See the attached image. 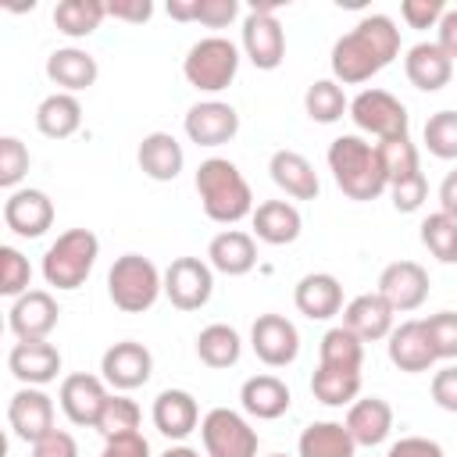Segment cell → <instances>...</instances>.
<instances>
[{"instance_id": "obj_1", "label": "cell", "mask_w": 457, "mask_h": 457, "mask_svg": "<svg viewBox=\"0 0 457 457\" xmlns=\"http://www.w3.org/2000/svg\"><path fill=\"white\" fill-rule=\"evenodd\" d=\"M400 57V29L389 14H364L332 43L328 64L339 86H361Z\"/></svg>"}, {"instance_id": "obj_2", "label": "cell", "mask_w": 457, "mask_h": 457, "mask_svg": "<svg viewBox=\"0 0 457 457\" xmlns=\"http://www.w3.org/2000/svg\"><path fill=\"white\" fill-rule=\"evenodd\" d=\"M328 171L339 186L343 196L357 200V204H368V200H378L382 193H389V179L382 171V161H378V146L368 143L364 136L357 132H343L328 143Z\"/></svg>"}, {"instance_id": "obj_3", "label": "cell", "mask_w": 457, "mask_h": 457, "mask_svg": "<svg viewBox=\"0 0 457 457\" xmlns=\"http://www.w3.org/2000/svg\"><path fill=\"white\" fill-rule=\"evenodd\" d=\"M196 196L211 221L218 225H239L253 214V189L246 175L228 157H207L196 168Z\"/></svg>"}, {"instance_id": "obj_4", "label": "cell", "mask_w": 457, "mask_h": 457, "mask_svg": "<svg viewBox=\"0 0 457 457\" xmlns=\"http://www.w3.org/2000/svg\"><path fill=\"white\" fill-rule=\"evenodd\" d=\"M96 257H100V239L89 228H68V232H61L46 246V253H43V278L57 293H71V289L86 286Z\"/></svg>"}, {"instance_id": "obj_5", "label": "cell", "mask_w": 457, "mask_h": 457, "mask_svg": "<svg viewBox=\"0 0 457 457\" xmlns=\"http://www.w3.org/2000/svg\"><path fill=\"white\" fill-rule=\"evenodd\" d=\"M164 293V271L143 253H121L107 271V296L125 314H143Z\"/></svg>"}, {"instance_id": "obj_6", "label": "cell", "mask_w": 457, "mask_h": 457, "mask_svg": "<svg viewBox=\"0 0 457 457\" xmlns=\"http://www.w3.org/2000/svg\"><path fill=\"white\" fill-rule=\"evenodd\" d=\"M236 71H239V46L232 39H225V36H204L182 57V75L200 93L228 89Z\"/></svg>"}, {"instance_id": "obj_7", "label": "cell", "mask_w": 457, "mask_h": 457, "mask_svg": "<svg viewBox=\"0 0 457 457\" xmlns=\"http://www.w3.org/2000/svg\"><path fill=\"white\" fill-rule=\"evenodd\" d=\"M275 7L278 4L264 0V4H250V11L243 14L239 50L257 71H275L286 61V29L275 18Z\"/></svg>"}, {"instance_id": "obj_8", "label": "cell", "mask_w": 457, "mask_h": 457, "mask_svg": "<svg viewBox=\"0 0 457 457\" xmlns=\"http://www.w3.org/2000/svg\"><path fill=\"white\" fill-rule=\"evenodd\" d=\"M346 118L357 125V136L364 132V136H375L378 143H382V139H400V136H407V129H411L407 107H403L389 89H378V86L361 89V93L350 100Z\"/></svg>"}, {"instance_id": "obj_9", "label": "cell", "mask_w": 457, "mask_h": 457, "mask_svg": "<svg viewBox=\"0 0 457 457\" xmlns=\"http://www.w3.org/2000/svg\"><path fill=\"white\" fill-rule=\"evenodd\" d=\"M204 457H257V428L232 407H211L200 418Z\"/></svg>"}, {"instance_id": "obj_10", "label": "cell", "mask_w": 457, "mask_h": 457, "mask_svg": "<svg viewBox=\"0 0 457 457\" xmlns=\"http://www.w3.org/2000/svg\"><path fill=\"white\" fill-rule=\"evenodd\" d=\"M214 293V268L200 257H175L164 268V296L175 311H200Z\"/></svg>"}, {"instance_id": "obj_11", "label": "cell", "mask_w": 457, "mask_h": 457, "mask_svg": "<svg viewBox=\"0 0 457 457\" xmlns=\"http://www.w3.org/2000/svg\"><path fill=\"white\" fill-rule=\"evenodd\" d=\"M150 375H154V353L136 339H121V343L107 346L100 357V378L114 393H132V389L146 386Z\"/></svg>"}, {"instance_id": "obj_12", "label": "cell", "mask_w": 457, "mask_h": 457, "mask_svg": "<svg viewBox=\"0 0 457 457\" xmlns=\"http://www.w3.org/2000/svg\"><path fill=\"white\" fill-rule=\"evenodd\" d=\"M250 350L268 368H286L300 357V332L286 314H257L250 325Z\"/></svg>"}, {"instance_id": "obj_13", "label": "cell", "mask_w": 457, "mask_h": 457, "mask_svg": "<svg viewBox=\"0 0 457 457\" xmlns=\"http://www.w3.org/2000/svg\"><path fill=\"white\" fill-rule=\"evenodd\" d=\"M107 396H111L107 393V382L100 375H86V371L64 375L61 378V389H57V403H61L64 418L71 425H79V428H96Z\"/></svg>"}, {"instance_id": "obj_14", "label": "cell", "mask_w": 457, "mask_h": 457, "mask_svg": "<svg viewBox=\"0 0 457 457\" xmlns=\"http://www.w3.org/2000/svg\"><path fill=\"white\" fill-rule=\"evenodd\" d=\"M428 271L418 261H393L382 268L378 275V296L396 311V314H411L428 300Z\"/></svg>"}, {"instance_id": "obj_15", "label": "cell", "mask_w": 457, "mask_h": 457, "mask_svg": "<svg viewBox=\"0 0 457 457\" xmlns=\"http://www.w3.org/2000/svg\"><path fill=\"white\" fill-rule=\"evenodd\" d=\"M7 425L21 443L36 446L54 432V400L39 386H21L7 400Z\"/></svg>"}, {"instance_id": "obj_16", "label": "cell", "mask_w": 457, "mask_h": 457, "mask_svg": "<svg viewBox=\"0 0 457 457\" xmlns=\"http://www.w3.org/2000/svg\"><path fill=\"white\" fill-rule=\"evenodd\" d=\"M182 129L196 146H225L239 132V111L225 100H200L186 111Z\"/></svg>"}, {"instance_id": "obj_17", "label": "cell", "mask_w": 457, "mask_h": 457, "mask_svg": "<svg viewBox=\"0 0 457 457\" xmlns=\"http://www.w3.org/2000/svg\"><path fill=\"white\" fill-rule=\"evenodd\" d=\"M61 307L54 300L50 289H29L18 300H11L7 311V328L18 336V343H32V339H46L57 328Z\"/></svg>"}, {"instance_id": "obj_18", "label": "cell", "mask_w": 457, "mask_h": 457, "mask_svg": "<svg viewBox=\"0 0 457 457\" xmlns=\"http://www.w3.org/2000/svg\"><path fill=\"white\" fill-rule=\"evenodd\" d=\"M4 225L21 239H39L54 225V200L43 189H14L4 200Z\"/></svg>"}, {"instance_id": "obj_19", "label": "cell", "mask_w": 457, "mask_h": 457, "mask_svg": "<svg viewBox=\"0 0 457 457\" xmlns=\"http://www.w3.org/2000/svg\"><path fill=\"white\" fill-rule=\"evenodd\" d=\"M150 418H154V428L164 439L182 443L186 436H193L200 428V403H196V396L189 389H161L154 396Z\"/></svg>"}, {"instance_id": "obj_20", "label": "cell", "mask_w": 457, "mask_h": 457, "mask_svg": "<svg viewBox=\"0 0 457 457\" xmlns=\"http://www.w3.org/2000/svg\"><path fill=\"white\" fill-rule=\"evenodd\" d=\"M7 371L21 382V386H46L61 375V350L46 339H32V343H14L7 353Z\"/></svg>"}, {"instance_id": "obj_21", "label": "cell", "mask_w": 457, "mask_h": 457, "mask_svg": "<svg viewBox=\"0 0 457 457\" xmlns=\"http://www.w3.org/2000/svg\"><path fill=\"white\" fill-rule=\"evenodd\" d=\"M293 303L311 321H328L343 314V282L328 271H311L293 286Z\"/></svg>"}, {"instance_id": "obj_22", "label": "cell", "mask_w": 457, "mask_h": 457, "mask_svg": "<svg viewBox=\"0 0 457 457\" xmlns=\"http://www.w3.org/2000/svg\"><path fill=\"white\" fill-rule=\"evenodd\" d=\"M403 75L421 93H439L453 79V61L443 54L436 39H421L403 54Z\"/></svg>"}, {"instance_id": "obj_23", "label": "cell", "mask_w": 457, "mask_h": 457, "mask_svg": "<svg viewBox=\"0 0 457 457\" xmlns=\"http://www.w3.org/2000/svg\"><path fill=\"white\" fill-rule=\"evenodd\" d=\"M393 318H396V311L378 293H361L350 303H343V328H350L361 343L389 339V332L396 328Z\"/></svg>"}, {"instance_id": "obj_24", "label": "cell", "mask_w": 457, "mask_h": 457, "mask_svg": "<svg viewBox=\"0 0 457 457\" xmlns=\"http://www.w3.org/2000/svg\"><path fill=\"white\" fill-rule=\"evenodd\" d=\"M207 264L218 275H228V278H239V275L253 271V264H257V239H253V232L221 228L207 243Z\"/></svg>"}, {"instance_id": "obj_25", "label": "cell", "mask_w": 457, "mask_h": 457, "mask_svg": "<svg viewBox=\"0 0 457 457\" xmlns=\"http://www.w3.org/2000/svg\"><path fill=\"white\" fill-rule=\"evenodd\" d=\"M136 161H139V171L154 182H175L186 168L182 143L171 132H146L136 146Z\"/></svg>"}, {"instance_id": "obj_26", "label": "cell", "mask_w": 457, "mask_h": 457, "mask_svg": "<svg viewBox=\"0 0 457 457\" xmlns=\"http://www.w3.org/2000/svg\"><path fill=\"white\" fill-rule=\"evenodd\" d=\"M250 225H253V239H261L268 246H289L303 232V218H300L296 204H289V200L257 204L250 214Z\"/></svg>"}, {"instance_id": "obj_27", "label": "cell", "mask_w": 457, "mask_h": 457, "mask_svg": "<svg viewBox=\"0 0 457 457\" xmlns=\"http://www.w3.org/2000/svg\"><path fill=\"white\" fill-rule=\"evenodd\" d=\"M268 175L271 182L293 196V200H314L321 193V182H318V171L314 164L300 154V150H275L268 157Z\"/></svg>"}, {"instance_id": "obj_28", "label": "cell", "mask_w": 457, "mask_h": 457, "mask_svg": "<svg viewBox=\"0 0 457 457\" xmlns=\"http://www.w3.org/2000/svg\"><path fill=\"white\" fill-rule=\"evenodd\" d=\"M386 353H389L393 368H400L407 375L432 371V364H436V353L428 346V336H425L421 321H400L386 339Z\"/></svg>"}, {"instance_id": "obj_29", "label": "cell", "mask_w": 457, "mask_h": 457, "mask_svg": "<svg viewBox=\"0 0 457 457\" xmlns=\"http://www.w3.org/2000/svg\"><path fill=\"white\" fill-rule=\"evenodd\" d=\"M289 403H293V393L278 375H250L239 386V407H243V414H250L257 421L282 418L289 411Z\"/></svg>"}, {"instance_id": "obj_30", "label": "cell", "mask_w": 457, "mask_h": 457, "mask_svg": "<svg viewBox=\"0 0 457 457\" xmlns=\"http://www.w3.org/2000/svg\"><path fill=\"white\" fill-rule=\"evenodd\" d=\"M357 446H382L393 432V407L382 396H357L343 421Z\"/></svg>"}, {"instance_id": "obj_31", "label": "cell", "mask_w": 457, "mask_h": 457, "mask_svg": "<svg viewBox=\"0 0 457 457\" xmlns=\"http://www.w3.org/2000/svg\"><path fill=\"white\" fill-rule=\"evenodd\" d=\"M100 68H96V57L82 46H57L50 57H46V79L57 86V93H79V89H89L96 82Z\"/></svg>"}, {"instance_id": "obj_32", "label": "cell", "mask_w": 457, "mask_h": 457, "mask_svg": "<svg viewBox=\"0 0 457 457\" xmlns=\"http://www.w3.org/2000/svg\"><path fill=\"white\" fill-rule=\"evenodd\" d=\"M357 443L343 421H311L296 439V457H353Z\"/></svg>"}, {"instance_id": "obj_33", "label": "cell", "mask_w": 457, "mask_h": 457, "mask_svg": "<svg viewBox=\"0 0 457 457\" xmlns=\"http://www.w3.org/2000/svg\"><path fill=\"white\" fill-rule=\"evenodd\" d=\"M82 125V104L75 93H50L36 107V129L46 139H68Z\"/></svg>"}, {"instance_id": "obj_34", "label": "cell", "mask_w": 457, "mask_h": 457, "mask_svg": "<svg viewBox=\"0 0 457 457\" xmlns=\"http://www.w3.org/2000/svg\"><path fill=\"white\" fill-rule=\"evenodd\" d=\"M196 357H200V364H207L214 371H225L232 364H239L243 339H239V332L232 325L214 321V325L200 328V336H196Z\"/></svg>"}, {"instance_id": "obj_35", "label": "cell", "mask_w": 457, "mask_h": 457, "mask_svg": "<svg viewBox=\"0 0 457 457\" xmlns=\"http://www.w3.org/2000/svg\"><path fill=\"white\" fill-rule=\"evenodd\" d=\"M311 393L325 407H350L361 396V371H343V368L318 364L314 375H311Z\"/></svg>"}, {"instance_id": "obj_36", "label": "cell", "mask_w": 457, "mask_h": 457, "mask_svg": "<svg viewBox=\"0 0 457 457\" xmlns=\"http://www.w3.org/2000/svg\"><path fill=\"white\" fill-rule=\"evenodd\" d=\"M107 18V4L104 0H61L54 7V25L57 32H64L68 39H86L100 29V21Z\"/></svg>"}, {"instance_id": "obj_37", "label": "cell", "mask_w": 457, "mask_h": 457, "mask_svg": "<svg viewBox=\"0 0 457 457\" xmlns=\"http://www.w3.org/2000/svg\"><path fill=\"white\" fill-rule=\"evenodd\" d=\"M303 111H307L311 121L332 125L350 111V100H346V93H343V86L336 79H314L307 86V93H303Z\"/></svg>"}, {"instance_id": "obj_38", "label": "cell", "mask_w": 457, "mask_h": 457, "mask_svg": "<svg viewBox=\"0 0 457 457\" xmlns=\"http://www.w3.org/2000/svg\"><path fill=\"white\" fill-rule=\"evenodd\" d=\"M318 364L343 368V371H361V364H364V343L350 328L332 325L321 336V343H318Z\"/></svg>"}, {"instance_id": "obj_39", "label": "cell", "mask_w": 457, "mask_h": 457, "mask_svg": "<svg viewBox=\"0 0 457 457\" xmlns=\"http://www.w3.org/2000/svg\"><path fill=\"white\" fill-rule=\"evenodd\" d=\"M139 421H143L139 403H136L129 393H111L107 403H104V414H100V421H96V432H100L104 439H114V436L139 432Z\"/></svg>"}, {"instance_id": "obj_40", "label": "cell", "mask_w": 457, "mask_h": 457, "mask_svg": "<svg viewBox=\"0 0 457 457\" xmlns=\"http://www.w3.org/2000/svg\"><path fill=\"white\" fill-rule=\"evenodd\" d=\"M421 243H425V250H428L436 261L457 264V221H453L450 214H443V211L428 214V218L421 221Z\"/></svg>"}, {"instance_id": "obj_41", "label": "cell", "mask_w": 457, "mask_h": 457, "mask_svg": "<svg viewBox=\"0 0 457 457\" xmlns=\"http://www.w3.org/2000/svg\"><path fill=\"white\" fill-rule=\"evenodd\" d=\"M375 146H378V161H382V171H386L389 186L400 182V179H407V175H414V171H421L418 146L411 143V136L382 139V143H375Z\"/></svg>"}, {"instance_id": "obj_42", "label": "cell", "mask_w": 457, "mask_h": 457, "mask_svg": "<svg viewBox=\"0 0 457 457\" xmlns=\"http://www.w3.org/2000/svg\"><path fill=\"white\" fill-rule=\"evenodd\" d=\"M421 139H425V150H428L432 157H439V161H457V111L446 107V111L428 114Z\"/></svg>"}, {"instance_id": "obj_43", "label": "cell", "mask_w": 457, "mask_h": 457, "mask_svg": "<svg viewBox=\"0 0 457 457\" xmlns=\"http://www.w3.org/2000/svg\"><path fill=\"white\" fill-rule=\"evenodd\" d=\"M421 325H425L436 361H453L457 357V311H436L421 318Z\"/></svg>"}, {"instance_id": "obj_44", "label": "cell", "mask_w": 457, "mask_h": 457, "mask_svg": "<svg viewBox=\"0 0 457 457\" xmlns=\"http://www.w3.org/2000/svg\"><path fill=\"white\" fill-rule=\"evenodd\" d=\"M29 282H32L29 257L18 246H0V293L18 300L21 293H29Z\"/></svg>"}, {"instance_id": "obj_45", "label": "cell", "mask_w": 457, "mask_h": 457, "mask_svg": "<svg viewBox=\"0 0 457 457\" xmlns=\"http://www.w3.org/2000/svg\"><path fill=\"white\" fill-rule=\"evenodd\" d=\"M25 171H29V146L18 136H4L0 139V186L14 193Z\"/></svg>"}, {"instance_id": "obj_46", "label": "cell", "mask_w": 457, "mask_h": 457, "mask_svg": "<svg viewBox=\"0 0 457 457\" xmlns=\"http://www.w3.org/2000/svg\"><path fill=\"white\" fill-rule=\"evenodd\" d=\"M425 196H428V179H425V171H414V175H407V179H400V182L389 186V200H393V207H396L400 214H414V211L425 204Z\"/></svg>"}, {"instance_id": "obj_47", "label": "cell", "mask_w": 457, "mask_h": 457, "mask_svg": "<svg viewBox=\"0 0 457 457\" xmlns=\"http://www.w3.org/2000/svg\"><path fill=\"white\" fill-rule=\"evenodd\" d=\"M443 14H446V4L443 0H403L400 4V18L411 29H436Z\"/></svg>"}, {"instance_id": "obj_48", "label": "cell", "mask_w": 457, "mask_h": 457, "mask_svg": "<svg viewBox=\"0 0 457 457\" xmlns=\"http://www.w3.org/2000/svg\"><path fill=\"white\" fill-rule=\"evenodd\" d=\"M239 18L236 0H196V21L207 29H228Z\"/></svg>"}, {"instance_id": "obj_49", "label": "cell", "mask_w": 457, "mask_h": 457, "mask_svg": "<svg viewBox=\"0 0 457 457\" xmlns=\"http://www.w3.org/2000/svg\"><path fill=\"white\" fill-rule=\"evenodd\" d=\"M432 400H436V407H443V411H450V414H457V364H446V368H439L436 375H432Z\"/></svg>"}, {"instance_id": "obj_50", "label": "cell", "mask_w": 457, "mask_h": 457, "mask_svg": "<svg viewBox=\"0 0 457 457\" xmlns=\"http://www.w3.org/2000/svg\"><path fill=\"white\" fill-rule=\"evenodd\" d=\"M386 457H446V450L428 436H400L386 450Z\"/></svg>"}, {"instance_id": "obj_51", "label": "cell", "mask_w": 457, "mask_h": 457, "mask_svg": "<svg viewBox=\"0 0 457 457\" xmlns=\"http://www.w3.org/2000/svg\"><path fill=\"white\" fill-rule=\"evenodd\" d=\"M100 457H150V443L143 432H129V436H114L104 439Z\"/></svg>"}, {"instance_id": "obj_52", "label": "cell", "mask_w": 457, "mask_h": 457, "mask_svg": "<svg viewBox=\"0 0 457 457\" xmlns=\"http://www.w3.org/2000/svg\"><path fill=\"white\" fill-rule=\"evenodd\" d=\"M150 14H154L150 0H111L107 4V18H114V21L143 25V21H150Z\"/></svg>"}, {"instance_id": "obj_53", "label": "cell", "mask_w": 457, "mask_h": 457, "mask_svg": "<svg viewBox=\"0 0 457 457\" xmlns=\"http://www.w3.org/2000/svg\"><path fill=\"white\" fill-rule=\"evenodd\" d=\"M32 457H79V443L71 439V432L54 428L46 439H39L32 446Z\"/></svg>"}, {"instance_id": "obj_54", "label": "cell", "mask_w": 457, "mask_h": 457, "mask_svg": "<svg viewBox=\"0 0 457 457\" xmlns=\"http://www.w3.org/2000/svg\"><path fill=\"white\" fill-rule=\"evenodd\" d=\"M436 43L450 61H457V7H446V14L436 25Z\"/></svg>"}, {"instance_id": "obj_55", "label": "cell", "mask_w": 457, "mask_h": 457, "mask_svg": "<svg viewBox=\"0 0 457 457\" xmlns=\"http://www.w3.org/2000/svg\"><path fill=\"white\" fill-rule=\"evenodd\" d=\"M439 211L457 221V168L446 171V179L439 182Z\"/></svg>"}, {"instance_id": "obj_56", "label": "cell", "mask_w": 457, "mask_h": 457, "mask_svg": "<svg viewBox=\"0 0 457 457\" xmlns=\"http://www.w3.org/2000/svg\"><path fill=\"white\" fill-rule=\"evenodd\" d=\"M168 18L175 21H196V0H168Z\"/></svg>"}, {"instance_id": "obj_57", "label": "cell", "mask_w": 457, "mask_h": 457, "mask_svg": "<svg viewBox=\"0 0 457 457\" xmlns=\"http://www.w3.org/2000/svg\"><path fill=\"white\" fill-rule=\"evenodd\" d=\"M161 457H200V453H196L193 446H186V443H179V446H168V450H164Z\"/></svg>"}, {"instance_id": "obj_58", "label": "cell", "mask_w": 457, "mask_h": 457, "mask_svg": "<svg viewBox=\"0 0 457 457\" xmlns=\"http://www.w3.org/2000/svg\"><path fill=\"white\" fill-rule=\"evenodd\" d=\"M268 457H286V453H268Z\"/></svg>"}]
</instances>
